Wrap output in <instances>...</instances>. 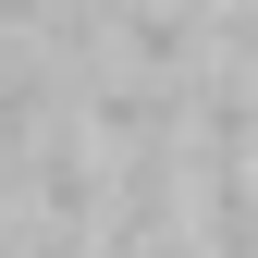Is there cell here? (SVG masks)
<instances>
[{
    "label": "cell",
    "instance_id": "1",
    "mask_svg": "<svg viewBox=\"0 0 258 258\" xmlns=\"http://www.w3.org/2000/svg\"><path fill=\"white\" fill-rule=\"evenodd\" d=\"M197 246L258 258V172H197Z\"/></svg>",
    "mask_w": 258,
    "mask_h": 258
}]
</instances>
